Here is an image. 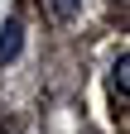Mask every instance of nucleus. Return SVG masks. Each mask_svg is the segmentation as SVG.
<instances>
[{
	"instance_id": "nucleus-1",
	"label": "nucleus",
	"mask_w": 130,
	"mask_h": 134,
	"mask_svg": "<svg viewBox=\"0 0 130 134\" xmlns=\"http://www.w3.org/2000/svg\"><path fill=\"white\" fill-rule=\"evenodd\" d=\"M19 48H24V24L19 19H5V29H0V67L19 58Z\"/></svg>"
},
{
	"instance_id": "nucleus-2",
	"label": "nucleus",
	"mask_w": 130,
	"mask_h": 134,
	"mask_svg": "<svg viewBox=\"0 0 130 134\" xmlns=\"http://www.w3.org/2000/svg\"><path fill=\"white\" fill-rule=\"evenodd\" d=\"M111 91L125 100V91H130V53H121V58H116V67H111Z\"/></svg>"
},
{
	"instance_id": "nucleus-3",
	"label": "nucleus",
	"mask_w": 130,
	"mask_h": 134,
	"mask_svg": "<svg viewBox=\"0 0 130 134\" xmlns=\"http://www.w3.org/2000/svg\"><path fill=\"white\" fill-rule=\"evenodd\" d=\"M43 5H48V14H53L58 24H68V19L82 14V0H43Z\"/></svg>"
}]
</instances>
